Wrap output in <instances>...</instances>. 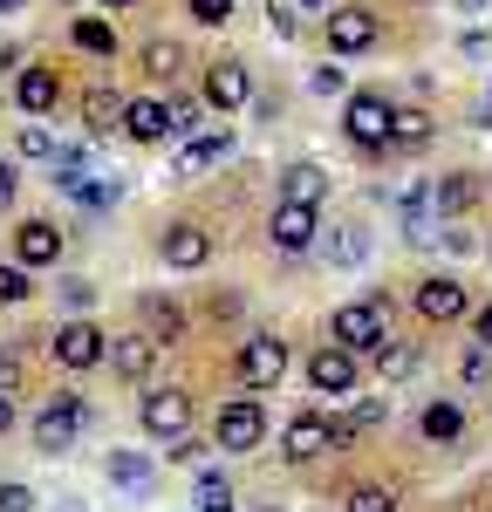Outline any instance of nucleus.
<instances>
[{"mask_svg": "<svg viewBox=\"0 0 492 512\" xmlns=\"http://www.w3.org/2000/svg\"><path fill=\"white\" fill-rule=\"evenodd\" d=\"M96 424V410H89V396L76 390H55L48 403H41V417H35V444L41 451H69L82 431Z\"/></svg>", "mask_w": 492, "mask_h": 512, "instance_id": "f257e3e1", "label": "nucleus"}, {"mask_svg": "<svg viewBox=\"0 0 492 512\" xmlns=\"http://www.w3.org/2000/svg\"><path fill=\"white\" fill-rule=\"evenodd\" d=\"M328 335H335L342 349H356V355H376L383 335H390V308H383V301H349V308H335Z\"/></svg>", "mask_w": 492, "mask_h": 512, "instance_id": "f03ea898", "label": "nucleus"}, {"mask_svg": "<svg viewBox=\"0 0 492 512\" xmlns=\"http://www.w3.org/2000/svg\"><path fill=\"white\" fill-rule=\"evenodd\" d=\"M342 130H349V144L356 151H390V103L363 89V96H349V110H342Z\"/></svg>", "mask_w": 492, "mask_h": 512, "instance_id": "7ed1b4c3", "label": "nucleus"}, {"mask_svg": "<svg viewBox=\"0 0 492 512\" xmlns=\"http://www.w3.org/2000/svg\"><path fill=\"white\" fill-rule=\"evenodd\" d=\"M315 233H322V205H294V198H281L274 219H267V239H274L281 253H308Z\"/></svg>", "mask_w": 492, "mask_h": 512, "instance_id": "20e7f679", "label": "nucleus"}, {"mask_svg": "<svg viewBox=\"0 0 492 512\" xmlns=\"http://www.w3.org/2000/svg\"><path fill=\"white\" fill-rule=\"evenodd\" d=\"M260 437H267L260 396H233V403L219 410V451H260Z\"/></svg>", "mask_w": 492, "mask_h": 512, "instance_id": "39448f33", "label": "nucleus"}, {"mask_svg": "<svg viewBox=\"0 0 492 512\" xmlns=\"http://www.w3.org/2000/svg\"><path fill=\"white\" fill-rule=\"evenodd\" d=\"M465 308H472V294H465V280H451V274H431V280H417V315L431 321V328H445V321H465Z\"/></svg>", "mask_w": 492, "mask_h": 512, "instance_id": "423d86ee", "label": "nucleus"}, {"mask_svg": "<svg viewBox=\"0 0 492 512\" xmlns=\"http://www.w3.org/2000/svg\"><path fill=\"white\" fill-rule=\"evenodd\" d=\"M48 355H55L62 369H96V362L110 355V335H103L96 321H69V328L48 342Z\"/></svg>", "mask_w": 492, "mask_h": 512, "instance_id": "0eeeda50", "label": "nucleus"}, {"mask_svg": "<svg viewBox=\"0 0 492 512\" xmlns=\"http://www.w3.org/2000/svg\"><path fill=\"white\" fill-rule=\"evenodd\" d=\"M281 376H287V342L281 335H253L240 349V383L246 390H274Z\"/></svg>", "mask_w": 492, "mask_h": 512, "instance_id": "6e6552de", "label": "nucleus"}, {"mask_svg": "<svg viewBox=\"0 0 492 512\" xmlns=\"http://www.w3.org/2000/svg\"><path fill=\"white\" fill-rule=\"evenodd\" d=\"M308 390L315 396H349L356 390V349H342V342L315 349L308 355Z\"/></svg>", "mask_w": 492, "mask_h": 512, "instance_id": "1a4fd4ad", "label": "nucleus"}, {"mask_svg": "<svg viewBox=\"0 0 492 512\" xmlns=\"http://www.w3.org/2000/svg\"><path fill=\"white\" fill-rule=\"evenodd\" d=\"M233 158V130H199V137H185L178 144V158H171V178H205L212 164Z\"/></svg>", "mask_w": 492, "mask_h": 512, "instance_id": "9d476101", "label": "nucleus"}, {"mask_svg": "<svg viewBox=\"0 0 492 512\" xmlns=\"http://www.w3.org/2000/svg\"><path fill=\"white\" fill-rule=\"evenodd\" d=\"M376 35H383V21L369 7H335L328 14V48L335 55H363V48H376Z\"/></svg>", "mask_w": 492, "mask_h": 512, "instance_id": "9b49d317", "label": "nucleus"}, {"mask_svg": "<svg viewBox=\"0 0 492 512\" xmlns=\"http://www.w3.org/2000/svg\"><path fill=\"white\" fill-rule=\"evenodd\" d=\"M137 417H144V431H151V437H185V431H192V396H185V390H151Z\"/></svg>", "mask_w": 492, "mask_h": 512, "instance_id": "f8f14e48", "label": "nucleus"}, {"mask_svg": "<svg viewBox=\"0 0 492 512\" xmlns=\"http://www.w3.org/2000/svg\"><path fill=\"white\" fill-rule=\"evenodd\" d=\"M158 253H164V267L192 274V267H205V260H212V233H205V226H192V219H178V226L164 233Z\"/></svg>", "mask_w": 492, "mask_h": 512, "instance_id": "ddd939ff", "label": "nucleus"}, {"mask_svg": "<svg viewBox=\"0 0 492 512\" xmlns=\"http://www.w3.org/2000/svg\"><path fill=\"white\" fill-rule=\"evenodd\" d=\"M14 260H21V267H55V260H62V226H48V219L14 226Z\"/></svg>", "mask_w": 492, "mask_h": 512, "instance_id": "4468645a", "label": "nucleus"}, {"mask_svg": "<svg viewBox=\"0 0 492 512\" xmlns=\"http://www.w3.org/2000/svg\"><path fill=\"white\" fill-rule=\"evenodd\" d=\"M246 96H253L246 62H212V69H205V103H212V110H240Z\"/></svg>", "mask_w": 492, "mask_h": 512, "instance_id": "2eb2a0df", "label": "nucleus"}, {"mask_svg": "<svg viewBox=\"0 0 492 512\" xmlns=\"http://www.w3.org/2000/svg\"><path fill=\"white\" fill-rule=\"evenodd\" d=\"M123 130H130L137 144H164V137H178V130H171V103H151V96L123 103Z\"/></svg>", "mask_w": 492, "mask_h": 512, "instance_id": "dca6fc26", "label": "nucleus"}, {"mask_svg": "<svg viewBox=\"0 0 492 512\" xmlns=\"http://www.w3.org/2000/svg\"><path fill=\"white\" fill-rule=\"evenodd\" d=\"M322 451H335V437H328V417L301 410V417L287 424V458H294V465H308V458H322Z\"/></svg>", "mask_w": 492, "mask_h": 512, "instance_id": "f3484780", "label": "nucleus"}, {"mask_svg": "<svg viewBox=\"0 0 492 512\" xmlns=\"http://www.w3.org/2000/svg\"><path fill=\"white\" fill-rule=\"evenodd\" d=\"M55 96H62L55 69H21V82H14V103H21L28 117H48V110H55Z\"/></svg>", "mask_w": 492, "mask_h": 512, "instance_id": "a211bd4d", "label": "nucleus"}, {"mask_svg": "<svg viewBox=\"0 0 492 512\" xmlns=\"http://www.w3.org/2000/svg\"><path fill=\"white\" fill-rule=\"evenodd\" d=\"M158 335H123L117 349H110V362H117V376H130V383H144L151 376V362H158Z\"/></svg>", "mask_w": 492, "mask_h": 512, "instance_id": "6ab92c4d", "label": "nucleus"}, {"mask_svg": "<svg viewBox=\"0 0 492 512\" xmlns=\"http://www.w3.org/2000/svg\"><path fill=\"white\" fill-rule=\"evenodd\" d=\"M82 130H89V137L123 130V96L117 89H89V96H82Z\"/></svg>", "mask_w": 492, "mask_h": 512, "instance_id": "aec40b11", "label": "nucleus"}, {"mask_svg": "<svg viewBox=\"0 0 492 512\" xmlns=\"http://www.w3.org/2000/svg\"><path fill=\"white\" fill-rule=\"evenodd\" d=\"M281 198H294V205H322L328 198V171L322 164H287L281 171Z\"/></svg>", "mask_w": 492, "mask_h": 512, "instance_id": "412c9836", "label": "nucleus"}, {"mask_svg": "<svg viewBox=\"0 0 492 512\" xmlns=\"http://www.w3.org/2000/svg\"><path fill=\"white\" fill-rule=\"evenodd\" d=\"M431 144V117L424 110H390V151H424Z\"/></svg>", "mask_w": 492, "mask_h": 512, "instance_id": "4be33fe9", "label": "nucleus"}, {"mask_svg": "<svg viewBox=\"0 0 492 512\" xmlns=\"http://www.w3.org/2000/svg\"><path fill=\"white\" fill-rule=\"evenodd\" d=\"M363 260H369V233H356V226L328 233V267H363Z\"/></svg>", "mask_w": 492, "mask_h": 512, "instance_id": "5701e85b", "label": "nucleus"}, {"mask_svg": "<svg viewBox=\"0 0 492 512\" xmlns=\"http://www.w3.org/2000/svg\"><path fill=\"white\" fill-rule=\"evenodd\" d=\"M410 369H417V349L397 342V335H383V349H376V376H383V383H404Z\"/></svg>", "mask_w": 492, "mask_h": 512, "instance_id": "b1692460", "label": "nucleus"}, {"mask_svg": "<svg viewBox=\"0 0 492 512\" xmlns=\"http://www.w3.org/2000/svg\"><path fill=\"white\" fill-rule=\"evenodd\" d=\"M424 437H431V444H458V437H465V410H458V403H431V410H424Z\"/></svg>", "mask_w": 492, "mask_h": 512, "instance_id": "393cba45", "label": "nucleus"}, {"mask_svg": "<svg viewBox=\"0 0 492 512\" xmlns=\"http://www.w3.org/2000/svg\"><path fill=\"white\" fill-rule=\"evenodd\" d=\"M472 198H479V185H472V178H438V185H431V205H438V219H445V212H465Z\"/></svg>", "mask_w": 492, "mask_h": 512, "instance_id": "a878e982", "label": "nucleus"}, {"mask_svg": "<svg viewBox=\"0 0 492 512\" xmlns=\"http://www.w3.org/2000/svg\"><path fill=\"white\" fill-rule=\"evenodd\" d=\"M144 328H151L158 342H178V335H185V315H178L171 301H158V294H151V301H144Z\"/></svg>", "mask_w": 492, "mask_h": 512, "instance_id": "bb28decb", "label": "nucleus"}, {"mask_svg": "<svg viewBox=\"0 0 492 512\" xmlns=\"http://www.w3.org/2000/svg\"><path fill=\"white\" fill-rule=\"evenodd\" d=\"M192 512H233V485H226V472H205V478H199Z\"/></svg>", "mask_w": 492, "mask_h": 512, "instance_id": "cd10ccee", "label": "nucleus"}, {"mask_svg": "<svg viewBox=\"0 0 492 512\" xmlns=\"http://www.w3.org/2000/svg\"><path fill=\"white\" fill-rule=\"evenodd\" d=\"M144 69H151L158 82H171L178 69H185V48H178V41H144Z\"/></svg>", "mask_w": 492, "mask_h": 512, "instance_id": "c85d7f7f", "label": "nucleus"}, {"mask_svg": "<svg viewBox=\"0 0 492 512\" xmlns=\"http://www.w3.org/2000/svg\"><path fill=\"white\" fill-rule=\"evenodd\" d=\"M110 478H117L123 492H144V485H151V458H137V451H117V458H110Z\"/></svg>", "mask_w": 492, "mask_h": 512, "instance_id": "c756f323", "label": "nucleus"}, {"mask_svg": "<svg viewBox=\"0 0 492 512\" xmlns=\"http://www.w3.org/2000/svg\"><path fill=\"white\" fill-rule=\"evenodd\" d=\"M69 35H76V48H89V55H117V35H110V21H76Z\"/></svg>", "mask_w": 492, "mask_h": 512, "instance_id": "7c9ffc66", "label": "nucleus"}, {"mask_svg": "<svg viewBox=\"0 0 492 512\" xmlns=\"http://www.w3.org/2000/svg\"><path fill=\"white\" fill-rule=\"evenodd\" d=\"M21 158H41V164L62 158V144L48 137V123H28V130H21Z\"/></svg>", "mask_w": 492, "mask_h": 512, "instance_id": "2f4dec72", "label": "nucleus"}, {"mask_svg": "<svg viewBox=\"0 0 492 512\" xmlns=\"http://www.w3.org/2000/svg\"><path fill=\"white\" fill-rule=\"evenodd\" d=\"M349 512H397V499H390L383 485H356V492H349Z\"/></svg>", "mask_w": 492, "mask_h": 512, "instance_id": "473e14b6", "label": "nucleus"}, {"mask_svg": "<svg viewBox=\"0 0 492 512\" xmlns=\"http://www.w3.org/2000/svg\"><path fill=\"white\" fill-rule=\"evenodd\" d=\"M192 21L199 28H226L233 21V0H192Z\"/></svg>", "mask_w": 492, "mask_h": 512, "instance_id": "72a5a7b5", "label": "nucleus"}, {"mask_svg": "<svg viewBox=\"0 0 492 512\" xmlns=\"http://www.w3.org/2000/svg\"><path fill=\"white\" fill-rule=\"evenodd\" d=\"M35 287H28V267H0V301L14 308V301H28Z\"/></svg>", "mask_w": 492, "mask_h": 512, "instance_id": "f704fd0d", "label": "nucleus"}, {"mask_svg": "<svg viewBox=\"0 0 492 512\" xmlns=\"http://www.w3.org/2000/svg\"><path fill=\"white\" fill-rule=\"evenodd\" d=\"M342 69H335V62H328V69H315V76H308V89H315V96H342Z\"/></svg>", "mask_w": 492, "mask_h": 512, "instance_id": "c9c22d12", "label": "nucleus"}, {"mask_svg": "<svg viewBox=\"0 0 492 512\" xmlns=\"http://www.w3.org/2000/svg\"><path fill=\"white\" fill-rule=\"evenodd\" d=\"M0 512H35V492L28 485H0Z\"/></svg>", "mask_w": 492, "mask_h": 512, "instance_id": "e433bc0d", "label": "nucleus"}, {"mask_svg": "<svg viewBox=\"0 0 492 512\" xmlns=\"http://www.w3.org/2000/svg\"><path fill=\"white\" fill-rule=\"evenodd\" d=\"M14 390H21V355L0 349V396H14Z\"/></svg>", "mask_w": 492, "mask_h": 512, "instance_id": "4c0bfd02", "label": "nucleus"}, {"mask_svg": "<svg viewBox=\"0 0 492 512\" xmlns=\"http://www.w3.org/2000/svg\"><path fill=\"white\" fill-rule=\"evenodd\" d=\"M171 130H199V103H192V96L171 103Z\"/></svg>", "mask_w": 492, "mask_h": 512, "instance_id": "58836bf2", "label": "nucleus"}, {"mask_svg": "<svg viewBox=\"0 0 492 512\" xmlns=\"http://www.w3.org/2000/svg\"><path fill=\"white\" fill-rule=\"evenodd\" d=\"M62 301H69V308H89V301H96V287H89V280H62Z\"/></svg>", "mask_w": 492, "mask_h": 512, "instance_id": "ea45409f", "label": "nucleus"}, {"mask_svg": "<svg viewBox=\"0 0 492 512\" xmlns=\"http://www.w3.org/2000/svg\"><path fill=\"white\" fill-rule=\"evenodd\" d=\"M472 342H479V349H492V308H479V315H472Z\"/></svg>", "mask_w": 492, "mask_h": 512, "instance_id": "a19ab883", "label": "nucleus"}, {"mask_svg": "<svg viewBox=\"0 0 492 512\" xmlns=\"http://www.w3.org/2000/svg\"><path fill=\"white\" fill-rule=\"evenodd\" d=\"M267 21H274V35H281V41H294V28H301V21H294V14H287V7H274V14H267Z\"/></svg>", "mask_w": 492, "mask_h": 512, "instance_id": "79ce46f5", "label": "nucleus"}, {"mask_svg": "<svg viewBox=\"0 0 492 512\" xmlns=\"http://www.w3.org/2000/svg\"><path fill=\"white\" fill-rule=\"evenodd\" d=\"M14 185H21V178H14V164H0V205H14Z\"/></svg>", "mask_w": 492, "mask_h": 512, "instance_id": "37998d69", "label": "nucleus"}, {"mask_svg": "<svg viewBox=\"0 0 492 512\" xmlns=\"http://www.w3.org/2000/svg\"><path fill=\"white\" fill-rule=\"evenodd\" d=\"M7 424H14V403H7V396H0V431H7Z\"/></svg>", "mask_w": 492, "mask_h": 512, "instance_id": "c03bdc74", "label": "nucleus"}, {"mask_svg": "<svg viewBox=\"0 0 492 512\" xmlns=\"http://www.w3.org/2000/svg\"><path fill=\"white\" fill-rule=\"evenodd\" d=\"M14 7H21V0H0V14H14Z\"/></svg>", "mask_w": 492, "mask_h": 512, "instance_id": "a18cd8bd", "label": "nucleus"}, {"mask_svg": "<svg viewBox=\"0 0 492 512\" xmlns=\"http://www.w3.org/2000/svg\"><path fill=\"white\" fill-rule=\"evenodd\" d=\"M458 7H465V14H472V7H486V0H458Z\"/></svg>", "mask_w": 492, "mask_h": 512, "instance_id": "49530a36", "label": "nucleus"}, {"mask_svg": "<svg viewBox=\"0 0 492 512\" xmlns=\"http://www.w3.org/2000/svg\"><path fill=\"white\" fill-rule=\"evenodd\" d=\"M301 7H322V0H301Z\"/></svg>", "mask_w": 492, "mask_h": 512, "instance_id": "de8ad7c7", "label": "nucleus"}, {"mask_svg": "<svg viewBox=\"0 0 492 512\" xmlns=\"http://www.w3.org/2000/svg\"><path fill=\"white\" fill-rule=\"evenodd\" d=\"M110 7H130V0H110Z\"/></svg>", "mask_w": 492, "mask_h": 512, "instance_id": "09e8293b", "label": "nucleus"}]
</instances>
